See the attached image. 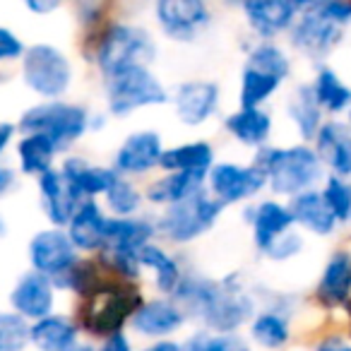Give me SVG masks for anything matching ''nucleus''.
I'll return each mask as SVG.
<instances>
[{
    "label": "nucleus",
    "mask_w": 351,
    "mask_h": 351,
    "mask_svg": "<svg viewBox=\"0 0 351 351\" xmlns=\"http://www.w3.org/2000/svg\"><path fill=\"white\" fill-rule=\"evenodd\" d=\"M169 104L176 121L186 128H202L221 108V84L210 77H191L171 89Z\"/></svg>",
    "instance_id": "13"
},
{
    "label": "nucleus",
    "mask_w": 351,
    "mask_h": 351,
    "mask_svg": "<svg viewBox=\"0 0 351 351\" xmlns=\"http://www.w3.org/2000/svg\"><path fill=\"white\" fill-rule=\"evenodd\" d=\"M0 84H3V75H0Z\"/></svg>",
    "instance_id": "56"
},
{
    "label": "nucleus",
    "mask_w": 351,
    "mask_h": 351,
    "mask_svg": "<svg viewBox=\"0 0 351 351\" xmlns=\"http://www.w3.org/2000/svg\"><path fill=\"white\" fill-rule=\"evenodd\" d=\"M36 186H39V200L41 210H44L46 219L51 226H60L65 229V224L73 217L75 207L80 205V200L75 197V193L70 191V186L65 183L60 169H49L46 173H41L36 178Z\"/></svg>",
    "instance_id": "28"
},
{
    "label": "nucleus",
    "mask_w": 351,
    "mask_h": 351,
    "mask_svg": "<svg viewBox=\"0 0 351 351\" xmlns=\"http://www.w3.org/2000/svg\"><path fill=\"white\" fill-rule=\"evenodd\" d=\"M58 154V147L41 132H22V137L17 140V164L22 176L39 178L41 173L53 169Z\"/></svg>",
    "instance_id": "35"
},
{
    "label": "nucleus",
    "mask_w": 351,
    "mask_h": 351,
    "mask_svg": "<svg viewBox=\"0 0 351 351\" xmlns=\"http://www.w3.org/2000/svg\"><path fill=\"white\" fill-rule=\"evenodd\" d=\"M253 164L265 173L269 195L282 200H289L311 188H320L327 176L311 142H293V145L269 142L267 147L255 152Z\"/></svg>",
    "instance_id": "2"
},
{
    "label": "nucleus",
    "mask_w": 351,
    "mask_h": 351,
    "mask_svg": "<svg viewBox=\"0 0 351 351\" xmlns=\"http://www.w3.org/2000/svg\"><path fill=\"white\" fill-rule=\"evenodd\" d=\"M159 41L149 27L128 20H108L92 41V63L101 80L130 68H154Z\"/></svg>",
    "instance_id": "3"
},
{
    "label": "nucleus",
    "mask_w": 351,
    "mask_h": 351,
    "mask_svg": "<svg viewBox=\"0 0 351 351\" xmlns=\"http://www.w3.org/2000/svg\"><path fill=\"white\" fill-rule=\"evenodd\" d=\"M22 80L27 89L41 97L44 101L49 99H63L70 92L75 80L73 60L68 58L65 51H60L53 44H32L27 46L22 56Z\"/></svg>",
    "instance_id": "8"
},
{
    "label": "nucleus",
    "mask_w": 351,
    "mask_h": 351,
    "mask_svg": "<svg viewBox=\"0 0 351 351\" xmlns=\"http://www.w3.org/2000/svg\"><path fill=\"white\" fill-rule=\"evenodd\" d=\"M344 313H346V317H349V337H351V301L344 306Z\"/></svg>",
    "instance_id": "52"
},
{
    "label": "nucleus",
    "mask_w": 351,
    "mask_h": 351,
    "mask_svg": "<svg viewBox=\"0 0 351 351\" xmlns=\"http://www.w3.org/2000/svg\"><path fill=\"white\" fill-rule=\"evenodd\" d=\"M191 322V317L186 315V311L181 308V303L173 296H152L137 306V311L132 313L128 330L135 337H142L147 341L154 339H169L176 337L183 327Z\"/></svg>",
    "instance_id": "14"
},
{
    "label": "nucleus",
    "mask_w": 351,
    "mask_h": 351,
    "mask_svg": "<svg viewBox=\"0 0 351 351\" xmlns=\"http://www.w3.org/2000/svg\"><path fill=\"white\" fill-rule=\"evenodd\" d=\"M32 15H51L65 5V0H20Z\"/></svg>",
    "instance_id": "45"
},
{
    "label": "nucleus",
    "mask_w": 351,
    "mask_h": 351,
    "mask_svg": "<svg viewBox=\"0 0 351 351\" xmlns=\"http://www.w3.org/2000/svg\"><path fill=\"white\" fill-rule=\"evenodd\" d=\"M344 27L327 20L325 15H320V12L308 5L306 10H301L296 15L291 29L287 32V41L289 49L296 56L320 65L327 63V58L339 49L341 41H344Z\"/></svg>",
    "instance_id": "11"
},
{
    "label": "nucleus",
    "mask_w": 351,
    "mask_h": 351,
    "mask_svg": "<svg viewBox=\"0 0 351 351\" xmlns=\"http://www.w3.org/2000/svg\"><path fill=\"white\" fill-rule=\"evenodd\" d=\"M152 20L166 41L191 46L212 29L215 10L210 0H152Z\"/></svg>",
    "instance_id": "9"
},
{
    "label": "nucleus",
    "mask_w": 351,
    "mask_h": 351,
    "mask_svg": "<svg viewBox=\"0 0 351 351\" xmlns=\"http://www.w3.org/2000/svg\"><path fill=\"white\" fill-rule=\"evenodd\" d=\"M17 183V173L12 169H8V166H0V197L8 195V193L15 188Z\"/></svg>",
    "instance_id": "47"
},
{
    "label": "nucleus",
    "mask_w": 351,
    "mask_h": 351,
    "mask_svg": "<svg viewBox=\"0 0 351 351\" xmlns=\"http://www.w3.org/2000/svg\"><path fill=\"white\" fill-rule=\"evenodd\" d=\"M243 341L239 339V335H221V332H212L205 327H197L183 339L186 351H239Z\"/></svg>",
    "instance_id": "39"
},
{
    "label": "nucleus",
    "mask_w": 351,
    "mask_h": 351,
    "mask_svg": "<svg viewBox=\"0 0 351 351\" xmlns=\"http://www.w3.org/2000/svg\"><path fill=\"white\" fill-rule=\"evenodd\" d=\"M27 258L34 272L46 274L49 279H58L82 258L77 248L73 245L70 236L60 226H49L32 236L27 245Z\"/></svg>",
    "instance_id": "16"
},
{
    "label": "nucleus",
    "mask_w": 351,
    "mask_h": 351,
    "mask_svg": "<svg viewBox=\"0 0 351 351\" xmlns=\"http://www.w3.org/2000/svg\"><path fill=\"white\" fill-rule=\"evenodd\" d=\"M320 193L325 205L330 207L337 224H349L351 221V178L327 173L320 183Z\"/></svg>",
    "instance_id": "37"
},
{
    "label": "nucleus",
    "mask_w": 351,
    "mask_h": 351,
    "mask_svg": "<svg viewBox=\"0 0 351 351\" xmlns=\"http://www.w3.org/2000/svg\"><path fill=\"white\" fill-rule=\"evenodd\" d=\"M243 221L250 229L253 248L260 255L267 250V245L289 229H293L291 210L282 197H258L250 205H243Z\"/></svg>",
    "instance_id": "17"
},
{
    "label": "nucleus",
    "mask_w": 351,
    "mask_h": 351,
    "mask_svg": "<svg viewBox=\"0 0 351 351\" xmlns=\"http://www.w3.org/2000/svg\"><path fill=\"white\" fill-rule=\"evenodd\" d=\"M217 161V152L210 140H188L178 142V145L164 147L161 154V171H183V173H200L207 176L212 164Z\"/></svg>",
    "instance_id": "33"
},
{
    "label": "nucleus",
    "mask_w": 351,
    "mask_h": 351,
    "mask_svg": "<svg viewBox=\"0 0 351 351\" xmlns=\"http://www.w3.org/2000/svg\"><path fill=\"white\" fill-rule=\"evenodd\" d=\"M313 351H351V339L344 335H327L315 341Z\"/></svg>",
    "instance_id": "44"
},
{
    "label": "nucleus",
    "mask_w": 351,
    "mask_h": 351,
    "mask_svg": "<svg viewBox=\"0 0 351 351\" xmlns=\"http://www.w3.org/2000/svg\"><path fill=\"white\" fill-rule=\"evenodd\" d=\"M142 301H145V293L140 284L108 277L97 291L82 298L77 325L87 335L104 339L113 332L128 330V322Z\"/></svg>",
    "instance_id": "4"
},
{
    "label": "nucleus",
    "mask_w": 351,
    "mask_h": 351,
    "mask_svg": "<svg viewBox=\"0 0 351 351\" xmlns=\"http://www.w3.org/2000/svg\"><path fill=\"white\" fill-rule=\"evenodd\" d=\"M108 217L111 215L104 210L99 200H82L65 224V234L70 236V241L80 253L97 255L106 245Z\"/></svg>",
    "instance_id": "22"
},
{
    "label": "nucleus",
    "mask_w": 351,
    "mask_h": 351,
    "mask_svg": "<svg viewBox=\"0 0 351 351\" xmlns=\"http://www.w3.org/2000/svg\"><path fill=\"white\" fill-rule=\"evenodd\" d=\"M56 296H58V289H56L53 279L29 269L12 287L10 308L27 322H34L56 313Z\"/></svg>",
    "instance_id": "19"
},
{
    "label": "nucleus",
    "mask_w": 351,
    "mask_h": 351,
    "mask_svg": "<svg viewBox=\"0 0 351 351\" xmlns=\"http://www.w3.org/2000/svg\"><path fill=\"white\" fill-rule=\"evenodd\" d=\"M142 351H186V349H183V341L181 339H176V337H169V339L147 341V346Z\"/></svg>",
    "instance_id": "46"
},
{
    "label": "nucleus",
    "mask_w": 351,
    "mask_h": 351,
    "mask_svg": "<svg viewBox=\"0 0 351 351\" xmlns=\"http://www.w3.org/2000/svg\"><path fill=\"white\" fill-rule=\"evenodd\" d=\"M60 173H63L65 183L70 186V191L75 193L80 202L82 200H101L104 193L116 183L118 173L113 166L104 164H92L84 156H65L63 164L58 166Z\"/></svg>",
    "instance_id": "21"
},
{
    "label": "nucleus",
    "mask_w": 351,
    "mask_h": 351,
    "mask_svg": "<svg viewBox=\"0 0 351 351\" xmlns=\"http://www.w3.org/2000/svg\"><path fill=\"white\" fill-rule=\"evenodd\" d=\"M239 10L250 36L260 41H277L279 36H287L298 15L284 0H243Z\"/></svg>",
    "instance_id": "20"
},
{
    "label": "nucleus",
    "mask_w": 351,
    "mask_h": 351,
    "mask_svg": "<svg viewBox=\"0 0 351 351\" xmlns=\"http://www.w3.org/2000/svg\"><path fill=\"white\" fill-rule=\"evenodd\" d=\"M284 3H289V5L293 8L296 12H301V10H306L308 5H311V0H284Z\"/></svg>",
    "instance_id": "49"
},
{
    "label": "nucleus",
    "mask_w": 351,
    "mask_h": 351,
    "mask_svg": "<svg viewBox=\"0 0 351 351\" xmlns=\"http://www.w3.org/2000/svg\"><path fill=\"white\" fill-rule=\"evenodd\" d=\"M140 267L142 272L152 274V284H154V291L159 296H173V291L183 279V272H186L181 255L171 253L164 243H159V239L142 245Z\"/></svg>",
    "instance_id": "26"
},
{
    "label": "nucleus",
    "mask_w": 351,
    "mask_h": 351,
    "mask_svg": "<svg viewBox=\"0 0 351 351\" xmlns=\"http://www.w3.org/2000/svg\"><path fill=\"white\" fill-rule=\"evenodd\" d=\"M8 234V224L3 221V217H0V236H5Z\"/></svg>",
    "instance_id": "53"
},
{
    "label": "nucleus",
    "mask_w": 351,
    "mask_h": 351,
    "mask_svg": "<svg viewBox=\"0 0 351 351\" xmlns=\"http://www.w3.org/2000/svg\"><path fill=\"white\" fill-rule=\"evenodd\" d=\"M205 191L221 207H243L267 193L265 173L253 164L241 161H215L205 176Z\"/></svg>",
    "instance_id": "10"
},
{
    "label": "nucleus",
    "mask_w": 351,
    "mask_h": 351,
    "mask_svg": "<svg viewBox=\"0 0 351 351\" xmlns=\"http://www.w3.org/2000/svg\"><path fill=\"white\" fill-rule=\"evenodd\" d=\"M224 132L241 147L258 152L272 142L274 132V118L267 108H248V106H236L231 113H226Z\"/></svg>",
    "instance_id": "24"
},
{
    "label": "nucleus",
    "mask_w": 351,
    "mask_h": 351,
    "mask_svg": "<svg viewBox=\"0 0 351 351\" xmlns=\"http://www.w3.org/2000/svg\"><path fill=\"white\" fill-rule=\"evenodd\" d=\"M311 8L339 27H351V0H311Z\"/></svg>",
    "instance_id": "41"
},
{
    "label": "nucleus",
    "mask_w": 351,
    "mask_h": 351,
    "mask_svg": "<svg viewBox=\"0 0 351 351\" xmlns=\"http://www.w3.org/2000/svg\"><path fill=\"white\" fill-rule=\"evenodd\" d=\"M221 215H224V207L202 188L186 200L164 207L159 215H154L156 239L178 248L193 245L219 224Z\"/></svg>",
    "instance_id": "5"
},
{
    "label": "nucleus",
    "mask_w": 351,
    "mask_h": 351,
    "mask_svg": "<svg viewBox=\"0 0 351 351\" xmlns=\"http://www.w3.org/2000/svg\"><path fill=\"white\" fill-rule=\"evenodd\" d=\"M27 46L20 36L8 27H0V63H15L25 56Z\"/></svg>",
    "instance_id": "42"
},
{
    "label": "nucleus",
    "mask_w": 351,
    "mask_h": 351,
    "mask_svg": "<svg viewBox=\"0 0 351 351\" xmlns=\"http://www.w3.org/2000/svg\"><path fill=\"white\" fill-rule=\"evenodd\" d=\"M73 351H97V346H92V344H77Z\"/></svg>",
    "instance_id": "51"
},
{
    "label": "nucleus",
    "mask_w": 351,
    "mask_h": 351,
    "mask_svg": "<svg viewBox=\"0 0 351 351\" xmlns=\"http://www.w3.org/2000/svg\"><path fill=\"white\" fill-rule=\"evenodd\" d=\"M15 132H17V125H12V123H0V156L10 147Z\"/></svg>",
    "instance_id": "48"
},
{
    "label": "nucleus",
    "mask_w": 351,
    "mask_h": 351,
    "mask_svg": "<svg viewBox=\"0 0 351 351\" xmlns=\"http://www.w3.org/2000/svg\"><path fill=\"white\" fill-rule=\"evenodd\" d=\"M289 210H291L293 226L303 234L317 236V239H330L337 231V219L332 217L330 207L322 200L320 188H311V191H303L298 195L289 197L287 200Z\"/></svg>",
    "instance_id": "25"
},
{
    "label": "nucleus",
    "mask_w": 351,
    "mask_h": 351,
    "mask_svg": "<svg viewBox=\"0 0 351 351\" xmlns=\"http://www.w3.org/2000/svg\"><path fill=\"white\" fill-rule=\"evenodd\" d=\"M173 298L191 320L221 335H239L258 311V296L250 291L241 272L215 279L186 267Z\"/></svg>",
    "instance_id": "1"
},
{
    "label": "nucleus",
    "mask_w": 351,
    "mask_h": 351,
    "mask_svg": "<svg viewBox=\"0 0 351 351\" xmlns=\"http://www.w3.org/2000/svg\"><path fill=\"white\" fill-rule=\"evenodd\" d=\"M152 241H156V224L152 215L140 212V215L132 217H108L106 245L104 248L140 253L142 245L152 243Z\"/></svg>",
    "instance_id": "32"
},
{
    "label": "nucleus",
    "mask_w": 351,
    "mask_h": 351,
    "mask_svg": "<svg viewBox=\"0 0 351 351\" xmlns=\"http://www.w3.org/2000/svg\"><path fill=\"white\" fill-rule=\"evenodd\" d=\"M104 210L111 217H132L140 215L142 207H145V195H142V188L135 183V178H125V176H118L116 183L104 193L101 197Z\"/></svg>",
    "instance_id": "36"
},
{
    "label": "nucleus",
    "mask_w": 351,
    "mask_h": 351,
    "mask_svg": "<svg viewBox=\"0 0 351 351\" xmlns=\"http://www.w3.org/2000/svg\"><path fill=\"white\" fill-rule=\"evenodd\" d=\"M303 250H306V239H303L301 231L293 226V229H289L287 234H282L279 239H274L272 243L267 245L263 258L269 260V263H289V260L298 258Z\"/></svg>",
    "instance_id": "40"
},
{
    "label": "nucleus",
    "mask_w": 351,
    "mask_h": 351,
    "mask_svg": "<svg viewBox=\"0 0 351 351\" xmlns=\"http://www.w3.org/2000/svg\"><path fill=\"white\" fill-rule=\"evenodd\" d=\"M219 3H221V5H224V8H236V10H239L241 3H243V0H219Z\"/></svg>",
    "instance_id": "50"
},
{
    "label": "nucleus",
    "mask_w": 351,
    "mask_h": 351,
    "mask_svg": "<svg viewBox=\"0 0 351 351\" xmlns=\"http://www.w3.org/2000/svg\"><path fill=\"white\" fill-rule=\"evenodd\" d=\"M29 349V322L12 311H0V351Z\"/></svg>",
    "instance_id": "38"
},
{
    "label": "nucleus",
    "mask_w": 351,
    "mask_h": 351,
    "mask_svg": "<svg viewBox=\"0 0 351 351\" xmlns=\"http://www.w3.org/2000/svg\"><path fill=\"white\" fill-rule=\"evenodd\" d=\"M298 298L291 293L272 291L263 308L255 311L245 325L248 339L260 351H284L293 337V315H296Z\"/></svg>",
    "instance_id": "12"
},
{
    "label": "nucleus",
    "mask_w": 351,
    "mask_h": 351,
    "mask_svg": "<svg viewBox=\"0 0 351 351\" xmlns=\"http://www.w3.org/2000/svg\"><path fill=\"white\" fill-rule=\"evenodd\" d=\"M89 123H92V111L84 104L49 99V101H39L27 108L17 121V130L41 132L58 147V152H68L84 135L92 132Z\"/></svg>",
    "instance_id": "6"
},
{
    "label": "nucleus",
    "mask_w": 351,
    "mask_h": 351,
    "mask_svg": "<svg viewBox=\"0 0 351 351\" xmlns=\"http://www.w3.org/2000/svg\"><path fill=\"white\" fill-rule=\"evenodd\" d=\"M97 351H135V344H132L130 335H128L125 330H121V332H113V335L104 337V339H99Z\"/></svg>",
    "instance_id": "43"
},
{
    "label": "nucleus",
    "mask_w": 351,
    "mask_h": 351,
    "mask_svg": "<svg viewBox=\"0 0 351 351\" xmlns=\"http://www.w3.org/2000/svg\"><path fill=\"white\" fill-rule=\"evenodd\" d=\"M284 113H287L289 123H291L293 132L298 135V142H313L325 123V113L317 106L313 89L308 82H298L296 87L289 92L287 104H284Z\"/></svg>",
    "instance_id": "31"
},
{
    "label": "nucleus",
    "mask_w": 351,
    "mask_h": 351,
    "mask_svg": "<svg viewBox=\"0 0 351 351\" xmlns=\"http://www.w3.org/2000/svg\"><path fill=\"white\" fill-rule=\"evenodd\" d=\"M349 224H351V221H349Z\"/></svg>",
    "instance_id": "57"
},
{
    "label": "nucleus",
    "mask_w": 351,
    "mask_h": 351,
    "mask_svg": "<svg viewBox=\"0 0 351 351\" xmlns=\"http://www.w3.org/2000/svg\"><path fill=\"white\" fill-rule=\"evenodd\" d=\"M311 145L327 173L351 178V128L344 118H325Z\"/></svg>",
    "instance_id": "23"
},
{
    "label": "nucleus",
    "mask_w": 351,
    "mask_h": 351,
    "mask_svg": "<svg viewBox=\"0 0 351 351\" xmlns=\"http://www.w3.org/2000/svg\"><path fill=\"white\" fill-rule=\"evenodd\" d=\"M284 84H287V80H282L279 75L243 60L239 75V94H236L239 106L267 108V104L282 92Z\"/></svg>",
    "instance_id": "34"
},
{
    "label": "nucleus",
    "mask_w": 351,
    "mask_h": 351,
    "mask_svg": "<svg viewBox=\"0 0 351 351\" xmlns=\"http://www.w3.org/2000/svg\"><path fill=\"white\" fill-rule=\"evenodd\" d=\"M80 325L70 315L51 313L29 322V346L36 351H73L80 344Z\"/></svg>",
    "instance_id": "30"
},
{
    "label": "nucleus",
    "mask_w": 351,
    "mask_h": 351,
    "mask_svg": "<svg viewBox=\"0 0 351 351\" xmlns=\"http://www.w3.org/2000/svg\"><path fill=\"white\" fill-rule=\"evenodd\" d=\"M311 89L317 106L327 118H341L351 108V84L339 75V70L327 63L315 65L311 77Z\"/></svg>",
    "instance_id": "29"
},
{
    "label": "nucleus",
    "mask_w": 351,
    "mask_h": 351,
    "mask_svg": "<svg viewBox=\"0 0 351 351\" xmlns=\"http://www.w3.org/2000/svg\"><path fill=\"white\" fill-rule=\"evenodd\" d=\"M171 89L161 82L154 68H130L104 80V101L106 113L113 118H128L137 111L166 106Z\"/></svg>",
    "instance_id": "7"
},
{
    "label": "nucleus",
    "mask_w": 351,
    "mask_h": 351,
    "mask_svg": "<svg viewBox=\"0 0 351 351\" xmlns=\"http://www.w3.org/2000/svg\"><path fill=\"white\" fill-rule=\"evenodd\" d=\"M164 137L161 132L140 128L123 137V142L113 152L111 166L125 178H142L159 169L161 154H164Z\"/></svg>",
    "instance_id": "15"
},
{
    "label": "nucleus",
    "mask_w": 351,
    "mask_h": 351,
    "mask_svg": "<svg viewBox=\"0 0 351 351\" xmlns=\"http://www.w3.org/2000/svg\"><path fill=\"white\" fill-rule=\"evenodd\" d=\"M344 121H346V125L351 128V108H349V111H346V118H344Z\"/></svg>",
    "instance_id": "54"
},
{
    "label": "nucleus",
    "mask_w": 351,
    "mask_h": 351,
    "mask_svg": "<svg viewBox=\"0 0 351 351\" xmlns=\"http://www.w3.org/2000/svg\"><path fill=\"white\" fill-rule=\"evenodd\" d=\"M239 351H255V349H253V346H248V344H243V346H241Z\"/></svg>",
    "instance_id": "55"
},
{
    "label": "nucleus",
    "mask_w": 351,
    "mask_h": 351,
    "mask_svg": "<svg viewBox=\"0 0 351 351\" xmlns=\"http://www.w3.org/2000/svg\"><path fill=\"white\" fill-rule=\"evenodd\" d=\"M317 308L325 313L344 311L351 301V250L335 248L327 255L325 265L320 269V277L313 289Z\"/></svg>",
    "instance_id": "18"
},
{
    "label": "nucleus",
    "mask_w": 351,
    "mask_h": 351,
    "mask_svg": "<svg viewBox=\"0 0 351 351\" xmlns=\"http://www.w3.org/2000/svg\"><path fill=\"white\" fill-rule=\"evenodd\" d=\"M202 188H205V176H200V173L161 171V176L152 178V181L142 188V195H145V205L164 210V207L186 200V197H191L193 193L202 191Z\"/></svg>",
    "instance_id": "27"
}]
</instances>
